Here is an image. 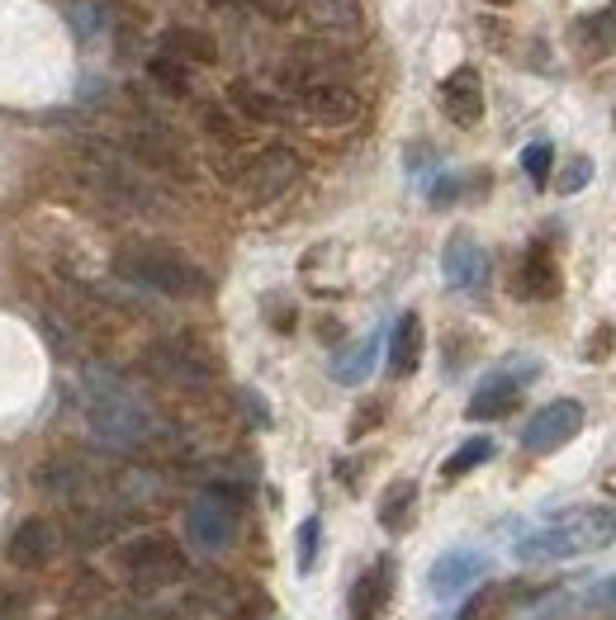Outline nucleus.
I'll list each match as a JSON object with an SVG mask.
<instances>
[{
    "mask_svg": "<svg viewBox=\"0 0 616 620\" xmlns=\"http://www.w3.org/2000/svg\"><path fill=\"white\" fill-rule=\"evenodd\" d=\"M494 450H498V445L488 440V436H469V440L461 445V450L446 455V465H441V479H465L469 469L488 465V459H494Z\"/></svg>",
    "mask_w": 616,
    "mask_h": 620,
    "instance_id": "obj_25",
    "label": "nucleus"
},
{
    "mask_svg": "<svg viewBox=\"0 0 616 620\" xmlns=\"http://www.w3.org/2000/svg\"><path fill=\"white\" fill-rule=\"evenodd\" d=\"M195 601H204L214 616H224V620H251L261 607H266V597L257 592V587H247L242 578H228V574H199L195 578Z\"/></svg>",
    "mask_w": 616,
    "mask_h": 620,
    "instance_id": "obj_9",
    "label": "nucleus"
},
{
    "mask_svg": "<svg viewBox=\"0 0 616 620\" xmlns=\"http://www.w3.org/2000/svg\"><path fill=\"white\" fill-rule=\"evenodd\" d=\"M57 550H62V526H53L47 516H29L14 526L10 545H6V559L14 568H43V564L57 559Z\"/></svg>",
    "mask_w": 616,
    "mask_h": 620,
    "instance_id": "obj_12",
    "label": "nucleus"
},
{
    "mask_svg": "<svg viewBox=\"0 0 616 620\" xmlns=\"http://www.w3.org/2000/svg\"><path fill=\"white\" fill-rule=\"evenodd\" d=\"M389 574H393L389 559H379L370 574L356 583V592H352V616H356V620H370L379 607H385V597H389Z\"/></svg>",
    "mask_w": 616,
    "mask_h": 620,
    "instance_id": "obj_23",
    "label": "nucleus"
},
{
    "mask_svg": "<svg viewBox=\"0 0 616 620\" xmlns=\"http://www.w3.org/2000/svg\"><path fill=\"white\" fill-rule=\"evenodd\" d=\"M294 181H299V156L290 148H280V142H271V148H261L242 171H237V199L242 204H271Z\"/></svg>",
    "mask_w": 616,
    "mask_h": 620,
    "instance_id": "obj_5",
    "label": "nucleus"
},
{
    "mask_svg": "<svg viewBox=\"0 0 616 620\" xmlns=\"http://www.w3.org/2000/svg\"><path fill=\"white\" fill-rule=\"evenodd\" d=\"M115 275L138 284V290L166 294V298H204L209 294V275L185 261L181 251H171L162 242H133L115 257Z\"/></svg>",
    "mask_w": 616,
    "mask_h": 620,
    "instance_id": "obj_2",
    "label": "nucleus"
},
{
    "mask_svg": "<svg viewBox=\"0 0 616 620\" xmlns=\"http://www.w3.org/2000/svg\"><path fill=\"white\" fill-rule=\"evenodd\" d=\"M488 6H512V0H488Z\"/></svg>",
    "mask_w": 616,
    "mask_h": 620,
    "instance_id": "obj_36",
    "label": "nucleus"
},
{
    "mask_svg": "<svg viewBox=\"0 0 616 620\" xmlns=\"http://www.w3.org/2000/svg\"><path fill=\"white\" fill-rule=\"evenodd\" d=\"M148 76L171 95V100H190V90H195V81H190V72H185V62L166 57V53L148 62Z\"/></svg>",
    "mask_w": 616,
    "mask_h": 620,
    "instance_id": "obj_26",
    "label": "nucleus"
},
{
    "mask_svg": "<svg viewBox=\"0 0 616 620\" xmlns=\"http://www.w3.org/2000/svg\"><path fill=\"white\" fill-rule=\"evenodd\" d=\"M72 535H76V545H105V540L115 535V516L100 512V507H76Z\"/></svg>",
    "mask_w": 616,
    "mask_h": 620,
    "instance_id": "obj_27",
    "label": "nucleus"
},
{
    "mask_svg": "<svg viewBox=\"0 0 616 620\" xmlns=\"http://www.w3.org/2000/svg\"><path fill=\"white\" fill-rule=\"evenodd\" d=\"M422 317L418 313H403L399 323H393V337H389V374L393 379H408V374H418V365H422Z\"/></svg>",
    "mask_w": 616,
    "mask_h": 620,
    "instance_id": "obj_17",
    "label": "nucleus"
},
{
    "mask_svg": "<svg viewBox=\"0 0 616 620\" xmlns=\"http://www.w3.org/2000/svg\"><path fill=\"white\" fill-rule=\"evenodd\" d=\"M484 568H488V559H484L479 550H451V554H441V559L432 564V574H426V587H432L436 597L469 592V587L484 578Z\"/></svg>",
    "mask_w": 616,
    "mask_h": 620,
    "instance_id": "obj_16",
    "label": "nucleus"
},
{
    "mask_svg": "<svg viewBox=\"0 0 616 620\" xmlns=\"http://www.w3.org/2000/svg\"><path fill=\"white\" fill-rule=\"evenodd\" d=\"M441 275H446V284H451V290H461V294L484 290V280H488L484 247L474 242L469 232H455L446 242V251H441Z\"/></svg>",
    "mask_w": 616,
    "mask_h": 620,
    "instance_id": "obj_13",
    "label": "nucleus"
},
{
    "mask_svg": "<svg viewBox=\"0 0 616 620\" xmlns=\"http://www.w3.org/2000/svg\"><path fill=\"white\" fill-rule=\"evenodd\" d=\"M550 166H555V148H550V142H531V148L521 152V171H527L531 185H545Z\"/></svg>",
    "mask_w": 616,
    "mask_h": 620,
    "instance_id": "obj_29",
    "label": "nucleus"
},
{
    "mask_svg": "<svg viewBox=\"0 0 616 620\" xmlns=\"http://www.w3.org/2000/svg\"><path fill=\"white\" fill-rule=\"evenodd\" d=\"M352 620H356V616H352Z\"/></svg>",
    "mask_w": 616,
    "mask_h": 620,
    "instance_id": "obj_37",
    "label": "nucleus"
},
{
    "mask_svg": "<svg viewBox=\"0 0 616 620\" xmlns=\"http://www.w3.org/2000/svg\"><path fill=\"white\" fill-rule=\"evenodd\" d=\"M304 14L327 34H356L366 24V10L360 0H304Z\"/></svg>",
    "mask_w": 616,
    "mask_h": 620,
    "instance_id": "obj_19",
    "label": "nucleus"
},
{
    "mask_svg": "<svg viewBox=\"0 0 616 620\" xmlns=\"http://www.w3.org/2000/svg\"><path fill=\"white\" fill-rule=\"evenodd\" d=\"M413 507H418V483L413 479H399L385 498H379V526L385 531H403L413 521Z\"/></svg>",
    "mask_w": 616,
    "mask_h": 620,
    "instance_id": "obj_24",
    "label": "nucleus"
},
{
    "mask_svg": "<svg viewBox=\"0 0 616 620\" xmlns=\"http://www.w3.org/2000/svg\"><path fill=\"white\" fill-rule=\"evenodd\" d=\"M156 620H185L181 611H166V616H156Z\"/></svg>",
    "mask_w": 616,
    "mask_h": 620,
    "instance_id": "obj_35",
    "label": "nucleus"
},
{
    "mask_svg": "<svg viewBox=\"0 0 616 620\" xmlns=\"http://www.w3.org/2000/svg\"><path fill=\"white\" fill-rule=\"evenodd\" d=\"M583 597H588V607H597V611H616V578H597Z\"/></svg>",
    "mask_w": 616,
    "mask_h": 620,
    "instance_id": "obj_32",
    "label": "nucleus"
},
{
    "mask_svg": "<svg viewBox=\"0 0 616 620\" xmlns=\"http://www.w3.org/2000/svg\"><path fill=\"white\" fill-rule=\"evenodd\" d=\"M512 290H517V298H531V304H550V298H560L564 275H560V261L550 257L545 242H531L527 247V257L517 261Z\"/></svg>",
    "mask_w": 616,
    "mask_h": 620,
    "instance_id": "obj_11",
    "label": "nucleus"
},
{
    "mask_svg": "<svg viewBox=\"0 0 616 620\" xmlns=\"http://www.w3.org/2000/svg\"><path fill=\"white\" fill-rule=\"evenodd\" d=\"M119 564H123V574H129V583L142 587V592H156V587L185 578V554H181L176 540H166V535H133V540H123V545H119Z\"/></svg>",
    "mask_w": 616,
    "mask_h": 620,
    "instance_id": "obj_4",
    "label": "nucleus"
},
{
    "mask_svg": "<svg viewBox=\"0 0 616 620\" xmlns=\"http://www.w3.org/2000/svg\"><path fill=\"white\" fill-rule=\"evenodd\" d=\"M536 374H541V365H536V360L502 365V370L484 374V384L474 389L465 417H469V422H498V417H508V412L517 407V399H521V389H527Z\"/></svg>",
    "mask_w": 616,
    "mask_h": 620,
    "instance_id": "obj_6",
    "label": "nucleus"
},
{
    "mask_svg": "<svg viewBox=\"0 0 616 620\" xmlns=\"http://www.w3.org/2000/svg\"><path fill=\"white\" fill-rule=\"evenodd\" d=\"M228 100H233V109H242V115H247V119H257V123H284V119L294 115V109L284 105L280 95L261 90V86H251V81H233Z\"/></svg>",
    "mask_w": 616,
    "mask_h": 620,
    "instance_id": "obj_18",
    "label": "nucleus"
},
{
    "mask_svg": "<svg viewBox=\"0 0 616 620\" xmlns=\"http://www.w3.org/2000/svg\"><path fill=\"white\" fill-rule=\"evenodd\" d=\"M588 181H593V162H588V156H574V162L560 171V185L555 189H560V195H579Z\"/></svg>",
    "mask_w": 616,
    "mask_h": 620,
    "instance_id": "obj_30",
    "label": "nucleus"
},
{
    "mask_svg": "<svg viewBox=\"0 0 616 620\" xmlns=\"http://www.w3.org/2000/svg\"><path fill=\"white\" fill-rule=\"evenodd\" d=\"M242 407H247V417L257 422V426H271V412H266V403H261V393H251V389H242Z\"/></svg>",
    "mask_w": 616,
    "mask_h": 620,
    "instance_id": "obj_33",
    "label": "nucleus"
},
{
    "mask_svg": "<svg viewBox=\"0 0 616 620\" xmlns=\"http://www.w3.org/2000/svg\"><path fill=\"white\" fill-rule=\"evenodd\" d=\"M185 535L195 540L199 550H228L233 545V535H237V502L228 498H218V492L209 488L199 502H190V512H185Z\"/></svg>",
    "mask_w": 616,
    "mask_h": 620,
    "instance_id": "obj_8",
    "label": "nucleus"
},
{
    "mask_svg": "<svg viewBox=\"0 0 616 620\" xmlns=\"http://www.w3.org/2000/svg\"><path fill=\"white\" fill-rule=\"evenodd\" d=\"M257 14H266V20H275V24H284V20H294V14H304V0H247Z\"/></svg>",
    "mask_w": 616,
    "mask_h": 620,
    "instance_id": "obj_31",
    "label": "nucleus"
},
{
    "mask_svg": "<svg viewBox=\"0 0 616 620\" xmlns=\"http://www.w3.org/2000/svg\"><path fill=\"white\" fill-rule=\"evenodd\" d=\"M318 545H323V521L318 516L299 521V574L304 578L318 568Z\"/></svg>",
    "mask_w": 616,
    "mask_h": 620,
    "instance_id": "obj_28",
    "label": "nucleus"
},
{
    "mask_svg": "<svg viewBox=\"0 0 616 620\" xmlns=\"http://www.w3.org/2000/svg\"><path fill=\"white\" fill-rule=\"evenodd\" d=\"M375 356H379V331H370V337H360L352 351H342L337 360H332V379L337 384H360V379H370V370H375Z\"/></svg>",
    "mask_w": 616,
    "mask_h": 620,
    "instance_id": "obj_22",
    "label": "nucleus"
},
{
    "mask_svg": "<svg viewBox=\"0 0 616 620\" xmlns=\"http://www.w3.org/2000/svg\"><path fill=\"white\" fill-rule=\"evenodd\" d=\"M148 370L166 384H181V389H204L209 384V365H204L195 351H185L181 341H156L148 351Z\"/></svg>",
    "mask_w": 616,
    "mask_h": 620,
    "instance_id": "obj_15",
    "label": "nucleus"
},
{
    "mask_svg": "<svg viewBox=\"0 0 616 620\" xmlns=\"http://www.w3.org/2000/svg\"><path fill=\"white\" fill-rule=\"evenodd\" d=\"M86 422H90V432L105 445H115V450H133V445L152 436L148 407H142L119 379H109L100 370L86 374Z\"/></svg>",
    "mask_w": 616,
    "mask_h": 620,
    "instance_id": "obj_3",
    "label": "nucleus"
},
{
    "mask_svg": "<svg viewBox=\"0 0 616 620\" xmlns=\"http://www.w3.org/2000/svg\"><path fill=\"white\" fill-rule=\"evenodd\" d=\"M86 620H133V616H123V611H95V616H86Z\"/></svg>",
    "mask_w": 616,
    "mask_h": 620,
    "instance_id": "obj_34",
    "label": "nucleus"
},
{
    "mask_svg": "<svg viewBox=\"0 0 616 620\" xmlns=\"http://www.w3.org/2000/svg\"><path fill=\"white\" fill-rule=\"evenodd\" d=\"M579 432H583V403L579 399H555L541 412H531V422L521 426V445L536 455H545V450H560L564 440H574Z\"/></svg>",
    "mask_w": 616,
    "mask_h": 620,
    "instance_id": "obj_7",
    "label": "nucleus"
},
{
    "mask_svg": "<svg viewBox=\"0 0 616 620\" xmlns=\"http://www.w3.org/2000/svg\"><path fill=\"white\" fill-rule=\"evenodd\" d=\"M299 109L313 119V123H327V129H342V123H356L360 119V95L342 81H309L299 90Z\"/></svg>",
    "mask_w": 616,
    "mask_h": 620,
    "instance_id": "obj_10",
    "label": "nucleus"
},
{
    "mask_svg": "<svg viewBox=\"0 0 616 620\" xmlns=\"http://www.w3.org/2000/svg\"><path fill=\"white\" fill-rule=\"evenodd\" d=\"M162 53L176 62H199V67H214L218 62V43L204 34V29H166L162 34Z\"/></svg>",
    "mask_w": 616,
    "mask_h": 620,
    "instance_id": "obj_20",
    "label": "nucleus"
},
{
    "mask_svg": "<svg viewBox=\"0 0 616 620\" xmlns=\"http://www.w3.org/2000/svg\"><path fill=\"white\" fill-rule=\"evenodd\" d=\"M441 109L455 129H474L484 119V81L474 67H455L446 81H441Z\"/></svg>",
    "mask_w": 616,
    "mask_h": 620,
    "instance_id": "obj_14",
    "label": "nucleus"
},
{
    "mask_svg": "<svg viewBox=\"0 0 616 620\" xmlns=\"http://www.w3.org/2000/svg\"><path fill=\"white\" fill-rule=\"evenodd\" d=\"M612 540H616V512L612 507L579 502V507H564L550 526H536L531 535H521L517 540V559L560 564V559H579V554L607 550Z\"/></svg>",
    "mask_w": 616,
    "mask_h": 620,
    "instance_id": "obj_1",
    "label": "nucleus"
},
{
    "mask_svg": "<svg viewBox=\"0 0 616 620\" xmlns=\"http://www.w3.org/2000/svg\"><path fill=\"white\" fill-rule=\"evenodd\" d=\"M517 592H521L517 583H488V587H479V592H469V601L461 607L455 620H498V616H508Z\"/></svg>",
    "mask_w": 616,
    "mask_h": 620,
    "instance_id": "obj_21",
    "label": "nucleus"
}]
</instances>
